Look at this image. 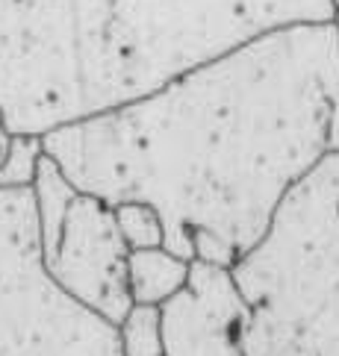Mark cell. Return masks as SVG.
<instances>
[{"label": "cell", "instance_id": "cell-1", "mask_svg": "<svg viewBox=\"0 0 339 356\" xmlns=\"http://www.w3.org/2000/svg\"><path fill=\"white\" fill-rule=\"evenodd\" d=\"M65 177L118 207L145 200L166 248L233 268L286 195L339 154V33H269L162 92L42 136Z\"/></svg>", "mask_w": 339, "mask_h": 356}, {"label": "cell", "instance_id": "cell-2", "mask_svg": "<svg viewBox=\"0 0 339 356\" xmlns=\"http://www.w3.org/2000/svg\"><path fill=\"white\" fill-rule=\"evenodd\" d=\"M336 12V0H0V121L47 136Z\"/></svg>", "mask_w": 339, "mask_h": 356}, {"label": "cell", "instance_id": "cell-3", "mask_svg": "<svg viewBox=\"0 0 339 356\" xmlns=\"http://www.w3.org/2000/svg\"><path fill=\"white\" fill-rule=\"evenodd\" d=\"M230 271L248 303L245 356H339V154L286 195Z\"/></svg>", "mask_w": 339, "mask_h": 356}, {"label": "cell", "instance_id": "cell-4", "mask_svg": "<svg viewBox=\"0 0 339 356\" xmlns=\"http://www.w3.org/2000/svg\"><path fill=\"white\" fill-rule=\"evenodd\" d=\"M0 356H121L118 324L50 277L33 188H0Z\"/></svg>", "mask_w": 339, "mask_h": 356}, {"label": "cell", "instance_id": "cell-5", "mask_svg": "<svg viewBox=\"0 0 339 356\" xmlns=\"http://www.w3.org/2000/svg\"><path fill=\"white\" fill-rule=\"evenodd\" d=\"M33 192L50 277L83 307L109 324H121L133 309V298L127 286L130 248L121 236L116 207L80 192L47 154Z\"/></svg>", "mask_w": 339, "mask_h": 356}, {"label": "cell", "instance_id": "cell-6", "mask_svg": "<svg viewBox=\"0 0 339 356\" xmlns=\"http://www.w3.org/2000/svg\"><path fill=\"white\" fill-rule=\"evenodd\" d=\"M159 312L168 356H245L248 303L230 268L195 259L186 289Z\"/></svg>", "mask_w": 339, "mask_h": 356}, {"label": "cell", "instance_id": "cell-7", "mask_svg": "<svg viewBox=\"0 0 339 356\" xmlns=\"http://www.w3.org/2000/svg\"><path fill=\"white\" fill-rule=\"evenodd\" d=\"M192 262L178 257L168 248L130 250L127 259V286L133 303L142 307H162L174 295H180L189 283Z\"/></svg>", "mask_w": 339, "mask_h": 356}, {"label": "cell", "instance_id": "cell-8", "mask_svg": "<svg viewBox=\"0 0 339 356\" xmlns=\"http://www.w3.org/2000/svg\"><path fill=\"white\" fill-rule=\"evenodd\" d=\"M121 356H168L162 339V312L159 307L133 303L127 318L118 324Z\"/></svg>", "mask_w": 339, "mask_h": 356}, {"label": "cell", "instance_id": "cell-9", "mask_svg": "<svg viewBox=\"0 0 339 356\" xmlns=\"http://www.w3.org/2000/svg\"><path fill=\"white\" fill-rule=\"evenodd\" d=\"M116 218L130 250L166 248V221L157 207L145 200H124L116 207Z\"/></svg>", "mask_w": 339, "mask_h": 356}, {"label": "cell", "instance_id": "cell-10", "mask_svg": "<svg viewBox=\"0 0 339 356\" xmlns=\"http://www.w3.org/2000/svg\"><path fill=\"white\" fill-rule=\"evenodd\" d=\"M45 156L42 136H12L9 154L0 165V188H33Z\"/></svg>", "mask_w": 339, "mask_h": 356}, {"label": "cell", "instance_id": "cell-11", "mask_svg": "<svg viewBox=\"0 0 339 356\" xmlns=\"http://www.w3.org/2000/svg\"><path fill=\"white\" fill-rule=\"evenodd\" d=\"M9 145H12V133L3 127V121H0V165H3V159L9 154Z\"/></svg>", "mask_w": 339, "mask_h": 356}, {"label": "cell", "instance_id": "cell-12", "mask_svg": "<svg viewBox=\"0 0 339 356\" xmlns=\"http://www.w3.org/2000/svg\"><path fill=\"white\" fill-rule=\"evenodd\" d=\"M333 24H336V33H339V12H336V21Z\"/></svg>", "mask_w": 339, "mask_h": 356}, {"label": "cell", "instance_id": "cell-13", "mask_svg": "<svg viewBox=\"0 0 339 356\" xmlns=\"http://www.w3.org/2000/svg\"><path fill=\"white\" fill-rule=\"evenodd\" d=\"M336 6H339V0H336Z\"/></svg>", "mask_w": 339, "mask_h": 356}]
</instances>
